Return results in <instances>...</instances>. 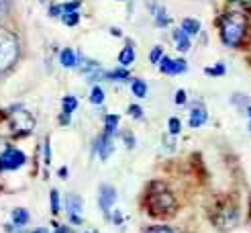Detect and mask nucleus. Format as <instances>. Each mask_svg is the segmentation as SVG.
Returning <instances> with one entry per match:
<instances>
[{"label":"nucleus","mask_w":251,"mask_h":233,"mask_svg":"<svg viewBox=\"0 0 251 233\" xmlns=\"http://www.w3.org/2000/svg\"><path fill=\"white\" fill-rule=\"evenodd\" d=\"M112 139H110V135H106L104 133V137H100V141L96 143V150H98V155H100V159H108L110 157V154H112Z\"/></svg>","instance_id":"9d476101"},{"label":"nucleus","mask_w":251,"mask_h":233,"mask_svg":"<svg viewBox=\"0 0 251 233\" xmlns=\"http://www.w3.org/2000/svg\"><path fill=\"white\" fill-rule=\"evenodd\" d=\"M125 139H127V145L129 147H135V141H133V135L131 133H125Z\"/></svg>","instance_id":"f704fd0d"},{"label":"nucleus","mask_w":251,"mask_h":233,"mask_svg":"<svg viewBox=\"0 0 251 233\" xmlns=\"http://www.w3.org/2000/svg\"><path fill=\"white\" fill-rule=\"evenodd\" d=\"M29 219H31V215H29V211H25V208H15V211H12V223L17 227H25L29 223Z\"/></svg>","instance_id":"4468645a"},{"label":"nucleus","mask_w":251,"mask_h":233,"mask_svg":"<svg viewBox=\"0 0 251 233\" xmlns=\"http://www.w3.org/2000/svg\"><path fill=\"white\" fill-rule=\"evenodd\" d=\"M53 233H70V229H68V227H64V225H59V227H57Z\"/></svg>","instance_id":"c9c22d12"},{"label":"nucleus","mask_w":251,"mask_h":233,"mask_svg":"<svg viewBox=\"0 0 251 233\" xmlns=\"http://www.w3.org/2000/svg\"><path fill=\"white\" fill-rule=\"evenodd\" d=\"M168 131H170V135H180V131H182V123H180V119L172 117V119L168 121Z\"/></svg>","instance_id":"412c9836"},{"label":"nucleus","mask_w":251,"mask_h":233,"mask_svg":"<svg viewBox=\"0 0 251 233\" xmlns=\"http://www.w3.org/2000/svg\"><path fill=\"white\" fill-rule=\"evenodd\" d=\"M59 121H61V125H68V123H70V113H61Z\"/></svg>","instance_id":"72a5a7b5"},{"label":"nucleus","mask_w":251,"mask_h":233,"mask_svg":"<svg viewBox=\"0 0 251 233\" xmlns=\"http://www.w3.org/2000/svg\"><path fill=\"white\" fill-rule=\"evenodd\" d=\"M25 162H27V155H25L17 147H6V150L0 154V170H19Z\"/></svg>","instance_id":"39448f33"},{"label":"nucleus","mask_w":251,"mask_h":233,"mask_svg":"<svg viewBox=\"0 0 251 233\" xmlns=\"http://www.w3.org/2000/svg\"><path fill=\"white\" fill-rule=\"evenodd\" d=\"M61 211V205H59V194L57 190H51V213L57 215Z\"/></svg>","instance_id":"bb28decb"},{"label":"nucleus","mask_w":251,"mask_h":233,"mask_svg":"<svg viewBox=\"0 0 251 233\" xmlns=\"http://www.w3.org/2000/svg\"><path fill=\"white\" fill-rule=\"evenodd\" d=\"M33 233H47V229H37V231H33Z\"/></svg>","instance_id":"58836bf2"},{"label":"nucleus","mask_w":251,"mask_h":233,"mask_svg":"<svg viewBox=\"0 0 251 233\" xmlns=\"http://www.w3.org/2000/svg\"><path fill=\"white\" fill-rule=\"evenodd\" d=\"M155 25L159 29H164V27H168V25H170V17L166 15V8H157L155 10Z\"/></svg>","instance_id":"a211bd4d"},{"label":"nucleus","mask_w":251,"mask_h":233,"mask_svg":"<svg viewBox=\"0 0 251 233\" xmlns=\"http://www.w3.org/2000/svg\"><path fill=\"white\" fill-rule=\"evenodd\" d=\"M161 57H164V49H161L159 45L153 47V49H151V53H149V61H151V64H159Z\"/></svg>","instance_id":"b1692460"},{"label":"nucleus","mask_w":251,"mask_h":233,"mask_svg":"<svg viewBox=\"0 0 251 233\" xmlns=\"http://www.w3.org/2000/svg\"><path fill=\"white\" fill-rule=\"evenodd\" d=\"M68 213H70V221L74 225L82 223V196L80 194H68Z\"/></svg>","instance_id":"6e6552de"},{"label":"nucleus","mask_w":251,"mask_h":233,"mask_svg":"<svg viewBox=\"0 0 251 233\" xmlns=\"http://www.w3.org/2000/svg\"><path fill=\"white\" fill-rule=\"evenodd\" d=\"M61 104H64V113H70V115H72L74 110L78 108V98H76V96H66Z\"/></svg>","instance_id":"6ab92c4d"},{"label":"nucleus","mask_w":251,"mask_h":233,"mask_svg":"<svg viewBox=\"0 0 251 233\" xmlns=\"http://www.w3.org/2000/svg\"><path fill=\"white\" fill-rule=\"evenodd\" d=\"M129 113H131V117H135V119H141V117H143V110H141L139 104H131V106H129Z\"/></svg>","instance_id":"c756f323"},{"label":"nucleus","mask_w":251,"mask_h":233,"mask_svg":"<svg viewBox=\"0 0 251 233\" xmlns=\"http://www.w3.org/2000/svg\"><path fill=\"white\" fill-rule=\"evenodd\" d=\"M80 6H82V0H74V2L61 4V10H64V12H78Z\"/></svg>","instance_id":"a878e982"},{"label":"nucleus","mask_w":251,"mask_h":233,"mask_svg":"<svg viewBox=\"0 0 251 233\" xmlns=\"http://www.w3.org/2000/svg\"><path fill=\"white\" fill-rule=\"evenodd\" d=\"M159 70L168 74V76H176V74H184L188 70L186 59L178 57V59H172V57H161L159 61Z\"/></svg>","instance_id":"423d86ee"},{"label":"nucleus","mask_w":251,"mask_h":233,"mask_svg":"<svg viewBox=\"0 0 251 233\" xmlns=\"http://www.w3.org/2000/svg\"><path fill=\"white\" fill-rule=\"evenodd\" d=\"M88 233H90V231H88Z\"/></svg>","instance_id":"a19ab883"},{"label":"nucleus","mask_w":251,"mask_h":233,"mask_svg":"<svg viewBox=\"0 0 251 233\" xmlns=\"http://www.w3.org/2000/svg\"><path fill=\"white\" fill-rule=\"evenodd\" d=\"M117 125H119V115H106V119H104V133L112 135L117 131Z\"/></svg>","instance_id":"f3484780"},{"label":"nucleus","mask_w":251,"mask_h":233,"mask_svg":"<svg viewBox=\"0 0 251 233\" xmlns=\"http://www.w3.org/2000/svg\"><path fill=\"white\" fill-rule=\"evenodd\" d=\"M10 10V0H0V21H2Z\"/></svg>","instance_id":"cd10ccee"},{"label":"nucleus","mask_w":251,"mask_h":233,"mask_svg":"<svg viewBox=\"0 0 251 233\" xmlns=\"http://www.w3.org/2000/svg\"><path fill=\"white\" fill-rule=\"evenodd\" d=\"M115 201H117V190L112 186L102 184V186H100V192H98V205H100V208H102L104 215L110 213V208L115 207Z\"/></svg>","instance_id":"0eeeda50"},{"label":"nucleus","mask_w":251,"mask_h":233,"mask_svg":"<svg viewBox=\"0 0 251 233\" xmlns=\"http://www.w3.org/2000/svg\"><path fill=\"white\" fill-rule=\"evenodd\" d=\"M61 12H64V10H61V4H59V6H51V10H49V15L55 17V15H61Z\"/></svg>","instance_id":"473e14b6"},{"label":"nucleus","mask_w":251,"mask_h":233,"mask_svg":"<svg viewBox=\"0 0 251 233\" xmlns=\"http://www.w3.org/2000/svg\"><path fill=\"white\" fill-rule=\"evenodd\" d=\"M59 61H61V66L64 68H76L78 66V55L74 53V49H64V52H61V55H59Z\"/></svg>","instance_id":"ddd939ff"},{"label":"nucleus","mask_w":251,"mask_h":233,"mask_svg":"<svg viewBox=\"0 0 251 233\" xmlns=\"http://www.w3.org/2000/svg\"><path fill=\"white\" fill-rule=\"evenodd\" d=\"M45 162H51V147H49V141H45Z\"/></svg>","instance_id":"2f4dec72"},{"label":"nucleus","mask_w":251,"mask_h":233,"mask_svg":"<svg viewBox=\"0 0 251 233\" xmlns=\"http://www.w3.org/2000/svg\"><path fill=\"white\" fill-rule=\"evenodd\" d=\"M145 233H174V231L166 225H153V227H149Z\"/></svg>","instance_id":"c85d7f7f"},{"label":"nucleus","mask_w":251,"mask_h":233,"mask_svg":"<svg viewBox=\"0 0 251 233\" xmlns=\"http://www.w3.org/2000/svg\"><path fill=\"white\" fill-rule=\"evenodd\" d=\"M19 55H21L19 39L12 33L0 29V76L6 74L12 66L17 64Z\"/></svg>","instance_id":"f03ea898"},{"label":"nucleus","mask_w":251,"mask_h":233,"mask_svg":"<svg viewBox=\"0 0 251 233\" xmlns=\"http://www.w3.org/2000/svg\"><path fill=\"white\" fill-rule=\"evenodd\" d=\"M59 176L66 178V176H68V168H61V170H59Z\"/></svg>","instance_id":"4c0bfd02"},{"label":"nucleus","mask_w":251,"mask_h":233,"mask_svg":"<svg viewBox=\"0 0 251 233\" xmlns=\"http://www.w3.org/2000/svg\"><path fill=\"white\" fill-rule=\"evenodd\" d=\"M204 72L208 74V76H223V74L227 72V68H225L223 64H217V66H212V68H206Z\"/></svg>","instance_id":"393cba45"},{"label":"nucleus","mask_w":251,"mask_h":233,"mask_svg":"<svg viewBox=\"0 0 251 233\" xmlns=\"http://www.w3.org/2000/svg\"><path fill=\"white\" fill-rule=\"evenodd\" d=\"M104 98H106V94H104V90L100 88V86H94V88L90 90V103H92V104L100 106V104L104 103Z\"/></svg>","instance_id":"dca6fc26"},{"label":"nucleus","mask_w":251,"mask_h":233,"mask_svg":"<svg viewBox=\"0 0 251 233\" xmlns=\"http://www.w3.org/2000/svg\"><path fill=\"white\" fill-rule=\"evenodd\" d=\"M184 103H186V92L178 90V94H176V104H184Z\"/></svg>","instance_id":"7c9ffc66"},{"label":"nucleus","mask_w":251,"mask_h":233,"mask_svg":"<svg viewBox=\"0 0 251 233\" xmlns=\"http://www.w3.org/2000/svg\"><path fill=\"white\" fill-rule=\"evenodd\" d=\"M206 121H208L206 108H204L202 104H196V106L190 110V127H200V125H204Z\"/></svg>","instance_id":"1a4fd4ad"},{"label":"nucleus","mask_w":251,"mask_h":233,"mask_svg":"<svg viewBox=\"0 0 251 233\" xmlns=\"http://www.w3.org/2000/svg\"><path fill=\"white\" fill-rule=\"evenodd\" d=\"M147 205H149V213L151 215H168L176 208L174 196L164 186H153L151 190H149Z\"/></svg>","instance_id":"20e7f679"},{"label":"nucleus","mask_w":251,"mask_h":233,"mask_svg":"<svg viewBox=\"0 0 251 233\" xmlns=\"http://www.w3.org/2000/svg\"><path fill=\"white\" fill-rule=\"evenodd\" d=\"M108 78H110V80H127V78H129V70L119 68V70H115V72H110Z\"/></svg>","instance_id":"5701e85b"},{"label":"nucleus","mask_w":251,"mask_h":233,"mask_svg":"<svg viewBox=\"0 0 251 233\" xmlns=\"http://www.w3.org/2000/svg\"><path fill=\"white\" fill-rule=\"evenodd\" d=\"M115 223H119V225H121V223H123V215H121V213H119V211H117V213H115Z\"/></svg>","instance_id":"e433bc0d"},{"label":"nucleus","mask_w":251,"mask_h":233,"mask_svg":"<svg viewBox=\"0 0 251 233\" xmlns=\"http://www.w3.org/2000/svg\"><path fill=\"white\" fill-rule=\"evenodd\" d=\"M182 31L188 33V35H198L200 33V23L196 19H184L182 21Z\"/></svg>","instance_id":"2eb2a0df"},{"label":"nucleus","mask_w":251,"mask_h":233,"mask_svg":"<svg viewBox=\"0 0 251 233\" xmlns=\"http://www.w3.org/2000/svg\"><path fill=\"white\" fill-rule=\"evenodd\" d=\"M64 23L68 25V27H76V25L80 23V15L78 12H64Z\"/></svg>","instance_id":"4be33fe9"},{"label":"nucleus","mask_w":251,"mask_h":233,"mask_svg":"<svg viewBox=\"0 0 251 233\" xmlns=\"http://www.w3.org/2000/svg\"><path fill=\"white\" fill-rule=\"evenodd\" d=\"M219 31H221V39L225 45L237 47L245 39L247 19L241 15V12H227V15H223L219 21Z\"/></svg>","instance_id":"f257e3e1"},{"label":"nucleus","mask_w":251,"mask_h":233,"mask_svg":"<svg viewBox=\"0 0 251 233\" xmlns=\"http://www.w3.org/2000/svg\"><path fill=\"white\" fill-rule=\"evenodd\" d=\"M119 61H121V66H131L133 61H135V47L133 43H127L123 49H121V53H119Z\"/></svg>","instance_id":"f8f14e48"},{"label":"nucleus","mask_w":251,"mask_h":233,"mask_svg":"<svg viewBox=\"0 0 251 233\" xmlns=\"http://www.w3.org/2000/svg\"><path fill=\"white\" fill-rule=\"evenodd\" d=\"M8 121H10V131L15 137H25V135H29L35 127V119L31 117L29 110H25L21 104H15L8 110Z\"/></svg>","instance_id":"7ed1b4c3"},{"label":"nucleus","mask_w":251,"mask_h":233,"mask_svg":"<svg viewBox=\"0 0 251 233\" xmlns=\"http://www.w3.org/2000/svg\"><path fill=\"white\" fill-rule=\"evenodd\" d=\"M247 115H249V119H251V106H249V108H247Z\"/></svg>","instance_id":"ea45409f"},{"label":"nucleus","mask_w":251,"mask_h":233,"mask_svg":"<svg viewBox=\"0 0 251 233\" xmlns=\"http://www.w3.org/2000/svg\"><path fill=\"white\" fill-rule=\"evenodd\" d=\"M174 41H176V47H178L182 53H186L188 49H190V45H192L190 43V35L184 33L182 29H176L174 31Z\"/></svg>","instance_id":"9b49d317"},{"label":"nucleus","mask_w":251,"mask_h":233,"mask_svg":"<svg viewBox=\"0 0 251 233\" xmlns=\"http://www.w3.org/2000/svg\"><path fill=\"white\" fill-rule=\"evenodd\" d=\"M133 94L139 96V98H143V96L147 94V84H145V80H133Z\"/></svg>","instance_id":"aec40b11"}]
</instances>
